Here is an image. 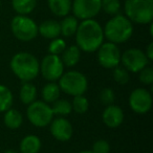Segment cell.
I'll list each match as a JSON object with an SVG mask.
<instances>
[{
	"instance_id": "23",
	"label": "cell",
	"mask_w": 153,
	"mask_h": 153,
	"mask_svg": "<svg viewBox=\"0 0 153 153\" xmlns=\"http://www.w3.org/2000/svg\"><path fill=\"white\" fill-rule=\"evenodd\" d=\"M13 10L17 15H28L37 7V0H12Z\"/></svg>"
},
{
	"instance_id": "14",
	"label": "cell",
	"mask_w": 153,
	"mask_h": 153,
	"mask_svg": "<svg viewBox=\"0 0 153 153\" xmlns=\"http://www.w3.org/2000/svg\"><path fill=\"white\" fill-rule=\"evenodd\" d=\"M102 119L104 124L109 128H117L124 122V112L117 105H108L103 111Z\"/></svg>"
},
{
	"instance_id": "2",
	"label": "cell",
	"mask_w": 153,
	"mask_h": 153,
	"mask_svg": "<svg viewBox=\"0 0 153 153\" xmlns=\"http://www.w3.org/2000/svg\"><path fill=\"white\" fill-rule=\"evenodd\" d=\"M10 66L14 74L23 82L33 81L40 72L39 60L33 53L26 51L15 53L12 58Z\"/></svg>"
},
{
	"instance_id": "19",
	"label": "cell",
	"mask_w": 153,
	"mask_h": 153,
	"mask_svg": "<svg viewBox=\"0 0 153 153\" xmlns=\"http://www.w3.org/2000/svg\"><path fill=\"white\" fill-rule=\"evenodd\" d=\"M78 25H79V20L76 19L74 15L65 16V17H63L62 21L60 22L61 35L63 37H65V38H69V37L74 36Z\"/></svg>"
},
{
	"instance_id": "15",
	"label": "cell",
	"mask_w": 153,
	"mask_h": 153,
	"mask_svg": "<svg viewBox=\"0 0 153 153\" xmlns=\"http://www.w3.org/2000/svg\"><path fill=\"white\" fill-rule=\"evenodd\" d=\"M38 35H41L45 39H55L60 37L61 30H60V22L53 19L45 20L41 22L38 25Z\"/></svg>"
},
{
	"instance_id": "1",
	"label": "cell",
	"mask_w": 153,
	"mask_h": 153,
	"mask_svg": "<svg viewBox=\"0 0 153 153\" xmlns=\"http://www.w3.org/2000/svg\"><path fill=\"white\" fill-rule=\"evenodd\" d=\"M74 36L76 46L85 53H94L104 42L103 27L94 19L82 20Z\"/></svg>"
},
{
	"instance_id": "13",
	"label": "cell",
	"mask_w": 153,
	"mask_h": 153,
	"mask_svg": "<svg viewBox=\"0 0 153 153\" xmlns=\"http://www.w3.org/2000/svg\"><path fill=\"white\" fill-rule=\"evenodd\" d=\"M51 133L57 140L60 142H67L72 136V125L67 119L63 117H59L57 119H53L51 122Z\"/></svg>"
},
{
	"instance_id": "7",
	"label": "cell",
	"mask_w": 153,
	"mask_h": 153,
	"mask_svg": "<svg viewBox=\"0 0 153 153\" xmlns=\"http://www.w3.org/2000/svg\"><path fill=\"white\" fill-rule=\"evenodd\" d=\"M26 115L30 124L40 128L49 125L53 119L51 106L43 101H34L27 105Z\"/></svg>"
},
{
	"instance_id": "17",
	"label": "cell",
	"mask_w": 153,
	"mask_h": 153,
	"mask_svg": "<svg viewBox=\"0 0 153 153\" xmlns=\"http://www.w3.org/2000/svg\"><path fill=\"white\" fill-rule=\"evenodd\" d=\"M60 58H61L64 66L74 67L79 63L80 59H81V51L76 45H70L68 47L66 46Z\"/></svg>"
},
{
	"instance_id": "8",
	"label": "cell",
	"mask_w": 153,
	"mask_h": 153,
	"mask_svg": "<svg viewBox=\"0 0 153 153\" xmlns=\"http://www.w3.org/2000/svg\"><path fill=\"white\" fill-rule=\"evenodd\" d=\"M40 72L48 82H56L64 72V64L60 56L48 53L40 62Z\"/></svg>"
},
{
	"instance_id": "11",
	"label": "cell",
	"mask_w": 153,
	"mask_h": 153,
	"mask_svg": "<svg viewBox=\"0 0 153 153\" xmlns=\"http://www.w3.org/2000/svg\"><path fill=\"white\" fill-rule=\"evenodd\" d=\"M123 67L129 72H138L148 65L150 61L145 55V51L140 48H129L121 55Z\"/></svg>"
},
{
	"instance_id": "27",
	"label": "cell",
	"mask_w": 153,
	"mask_h": 153,
	"mask_svg": "<svg viewBox=\"0 0 153 153\" xmlns=\"http://www.w3.org/2000/svg\"><path fill=\"white\" fill-rule=\"evenodd\" d=\"M71 107L72 110L78 114H84L85 112H87L88 108H89V102L83 94L76 96L74 97V100L71 102Z\"/></svg>"
},
{
	"instance_id": "9",
	"label": "cell",
	"mask_w": 153,
	"mask_h": 153,
	"mask_svg": "<svg viewBox=\"0 0 153 153\" xmlns=\"http://www.w3.org/2000/svg\"><path fill=\"white\" fill-rule=\"evenodd\" d=\"M121 51L117 44L112 42H103L98 48V61L101 66L107 69H112L120 65Z\"/></svg>"
},
{
	"instance_id": "26",
	"label": "cell",
	"mask_w": 153,
	"mask_h": 153,
	"mask_svg": "<svg viewBox=\"0 0 153 153\" xmlns=\"http://www.w3.org/2000/svg\"><path fill=\"white\" fill-rule=\"evenodd\" d=\"M121 7L120 0H101V11H103L109 16L120 14Z\"/></svg>"
},
{
	"instance_id": "22",
	"label": "cell",
	"mask_w": 153,
	"mask_h": 153,
	"mask_svg": "<svg viewBox=\"0 0 153 153\" xmlns=\"http://www.w3.org/2000/svg\"><path fill=\"white\" fill-rule=\"evenodd\" d=\"M19 98L23 104L30 105L37 98V88L30 82H24L19 91Z\"/></svg>"
},
{
	"instance_id": "18",
	"label": "cell",
	"mask_w": 153,
	"mask_h": 153,
	"mask_svg": "<svg viewBox=\"0 0 153 153\" xmlns=\"http://www.w3.org/2000/svg\"><path fill=\"white\" fill-rule=\"evenodd\" d=\"M41 149V140L37 135L30 134L22 138L20 143L21 153H39Z\"/></svg>"
},
{
	"instance_id": "33",
	"label": "cell",
	"mask_w": 153,
	"mask_h": 153,
	"mask_svg": "<svg viewBox=\"0 0 153 153\" xmlns=\"http://www.w3.org/2000/svg\"><path fill=\"white\" fill-rule=\"evenodd\" d=\"M145 55L148 58L149 61H152L153 60V42H150L148 44L146 48V51H145Z\"/></svg>"
},
{
	"instance_id": "16",
	"label": "cell",
	"mask_w": 153,
	"mask_h": 153,
	"mask_svg": "<svg viewBox=\"0 0 153 153\" xmlns=\"http://www.w3.org/2000/svg\"><path fill=\"white\" fill-rule=\"evenodd\" d=\"M51 13L57 17H65L71 12V0H47Z\"/></svg>"
},
{
	"instance_id": "25",
	"label": "cell",
	"mask_w": 153,
	"mask_h": 153,
	"mask_svg": "<svg viewBox=\"0 0 153 153\" xmlns=\"http://www.w3.org/2000/svg\"><path fill=\"white\" fill-rule=\"evenodd\" d=\"M51 110H53V115L56 114L58 117H65V115H68L71 113V103L69 101L65 100V99H58L57 101H55L53 103Z\"/></svg>"
},
{
	"instance_id": "4",
	"label": "cell",
	"mask_w": 153,
	"mask_h": 153,
	"mask_svg": "<svg viewBox=\"0 0 153 153\" xmlns=\"http://www.w3.org/2000/svg\"><path fill=\"white\" fill-rule=\"evenodd\" d=\"M125 16L136 24H149L153 20V0H125Z\"/></svg>"
},
{
	"instance_id": "6",
	"label": "cell",
	"mask_w": 153,
	"mask_h": 153,
	"mask_svg": "<svg viewBox=\"0 0 153 153\" xmlns=\"http://www.w3.org/2000/svg\"><path fill=\"white\" fill-rule=\"evenodd\" d=\"M11 30L16 39L30 42L38 36V24L27 15H17L11 21Z\"/></svg>"
},
{
	"instance_id": "28",
	"label": "cell",
	"mask_w": 153,
	"mask_h": 153,
	"mask_svg": "<svg viewBox=\"0 0 153 153\" xmlns=\"http://www.w3.org/2000/svg\"><path fill=\"white\" fill-rule=\"evenodd\" d=\"M112 76L113 80L117 82V84H121V85H125L129 82L130 80V74L129 71L126 69L125 67H122V66L117 65V67L112 68Z\"/></svg>"
},
{
	"instance_id": "12",
	"label": "cell",
	"mask_w": 153,
	"mask_h": 153,
	"mask_svg": "<svg viewBox=\"0 0 153 153\" xmlns=\"http://www.w3.org/2000/svg\"><path fill=\"white\" fill-rule=\"evenodd\" d=\"M129 106L137 114H146L152 107V96L146 88H135L129 96Z\"/></svg>"
},
{
	"instance_id": "5",
	"label": "cell",
	"mask_w": 153,
	"mask_h": 153,
	"mask_svg": "<svg viewBox=\"0 0 153 153\" xmlns=\"http://www.w3.org/2000/svg\"><path fill=\"white\" fill-rule=\"evenodd\" d=\"M58 85L61 91L76 97L85 94L88 88V81L84 74L78 70H69L67 72H63L60 76Z\"/></svg>"
},
{
	"instance_id": "10",
	"label": "cell",
	"mask_w": 153,
	"mask_h": 153,
	"mask_svg": "<svg viewBox=\"0 0 153 153\" xmlns=\"http://www.w3.org/2000/svg\"><path fill=\"white\" fill-rule=\"evenodd\" d=\"M71 12L78 20L94 19L101 12V0H74Z\"/></svg>"
},
{
	"instance_id": "30",
	"label": "cell",
	"mask_w": 153,
	"mask_h": 153,
	"mask_svg": "<svg viewBox=\"0 0 153 153\" xmlns=\"http://www.w3.org/2000/svg\"><path fill=\"white\" fill-rule=\"evenodd\" d=\"M99 99H100V102L102 103L103 105H105V106L113 104L115 100L114 91L109 87L103 88V89L101 90L100 94H99Z\"/></svg>"
},
{
	"instance_id": "36",
	"label": "cell",
	"mask_w": 153,
	"mask_h": 153,
	"mask_svg": "<svg viewBox=\"0 0 153 153\" xmlns=\"http://www.w3.org/2000/svg\"><path fill=\"white\" fill-rule=\"evenodd\" d=\"M0 7H1V3H0Z\"/></svg>"
},
{
	"instance_id": "34",
	"label": "cell",
	"mask_w": 153,
	"mask_h": 153,
	"mask_svg": "<svg viewBox=\"0 0 153 153\" xmlns=\"http://www.w3.org/2000/svg\"><path fill=\"white\" fill-rule=\"evenodd\" d=\"M4 153H18L17 151H15V150H13V149H10V150H7Z\"/></svg>"
},
{
	"instance_id": "21",
	"label": "cell",
	"mask_w": 153,
	"mask_h": 153,
	"mask_svg": "<svg viewBox=\"0 0 153 153\" xmlns=\"http://www.w3.org/2000/svg\"><path fill=\"white\" fill-rule=\"evenodd\" d=\"M3 121H4V125L9 129L15 130L18 129L22 125V123H23V117H22V114L17 109L10 108L9 110H7L4 112Z\"/></svg>"
},
{
	"instance_id": "24",
	"label": "cell",
	"mask_w": 153,
	"mask_h": 153,
	"mask_svg": "<svg viewBox=\"0 0 153 153\" xmlns=\"http://www.w3.org/2000/svg\"><path fill=\"white\" fill-rule=\"evenodd\" d=\"M14 102L13 92L7 86L0 84V112H5L12 108Z\"/></svg>"
},
{
	"instance_id": "35",
	"label": "cell",
	"mask_w": 153,
	"mask_h": 153,
	"mask_svg": "<svg viewBox=\"0 0 153 153\" xmlns=\"http://www.w3.org/2000/svg\"><path fill=\"white\" fill-rule=\"evenodd\" d=\"M78 153H94L91 150H83V151H80V152Z\"/></svg>"
},
{
	"instance_id": "31",
	"label": "cell",
	"mask_w": 153,
	"mask_h": 153,
	"mask_svg": "<svg viewBox=\"0 0 153 153\" xmlns=\"http://www.w3.org/2000/svg\"><path fill=\"white\" fill-rule=\"evenodd\" d=\"M140 81L144 85H151L153 83V69L150 66H146L142 70H140Z\"/></svg>"
},
{
	"instance_id": "32",
	"label": "cell",
	"mask_w": 153,
	"mask_h": 153,
	"mask_svg": "<svg viewBox=\"0 0 153 153\" xmlns=\"http://www.w3.org/2000/svg\"><path fill=\"white\" fill-rule=\"evenodd\" d=\"M91 151L94 153H109L110 152V145L105 140H98L92 145Z\"/></svg>"
},
{
	"instance_id": "29",
	"label": "cell",
	"mask_w": 153,
	"mask_h": 153,
	"mask_svg": "<svg viewBox=\"0 0 153 153\" xmlns=\"http://www.w3.org/2000/svg\"><path fill=\"white\" fill-rule=\"evenodd\" d=\"M65 48H66L65 40L60 38V37H58V38L51 39V43H49V45H48V53H51V55L60 56L63 53Z\"/></svg>"
},
{
	"instance_id": "3",
	"label": "cell",
	"mask_w": 153,
	"mask_h": 153,
	"mask_svg": "<svg viewBox=\"0 0 153 153\" xmlns=\"http://www.w3.org/2000/svg\"><path fill=\"white\" fill-rule=\"evenodd\" d=\"M104 38L114 44L125 43L133 34V24L125 15L117 14L106 22L104 28Z\"/></svg>"
},
{
	"instance_id": "20",
	"label": "cell",
	"mask_w": 153,
	"mask_h": 153,
	"mask_svg": "<svg viewBox=\"0 0 153 153\" xmlns=\"http://www.w3.org/2000/svg\"><path fill=\"white\" fill-rule=\"evenodd\" d=\"M61 94L59 85L56 82H48L43 86L41 90V97L43 99V102L47 104H53L55 101H57Z\"/></svg>"
}]
</instances>
